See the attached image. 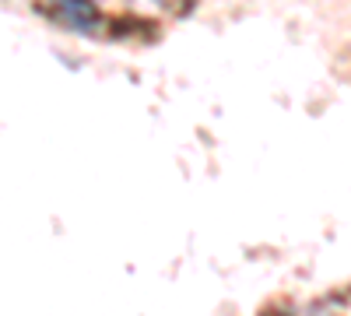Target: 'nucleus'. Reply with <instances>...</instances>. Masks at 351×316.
Wrapping results in <instances>:
<instances>
[{"label": "nucleus", "mask_w": 351, "mask_h": 316, "mask_svg": "<svg viewBox=\"0 0 351 316\" xmlns=\"http://www.w3.org/2000/svg\"><path fill=\"white\" fill-rule=\"evenodd\" d=\"M53 11L64 25L77 28V32H95L102 21V14L95 11L92 0H53Z\"/></svg>", "instance_id": "obj_1"}]
</instances>
